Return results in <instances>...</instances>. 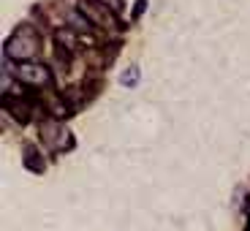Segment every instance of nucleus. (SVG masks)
<instances>
[{
  "label": "nucleus",
  "instance_id": "obj_1",
  "mask_svg": "<svg viewBox=\"0 0 250 231\" xmlns=\"http://www.w3.org/2000/svg\"><path fill=\"white\" fill-rule=\"evenodd\" d=\"M38 52H41V41H38L36 30L30 25H19L6 41V57H11L17 63L33 60Z\"/></svg>",
  "mask_w": 250,
  "mask_h": 231
},
{
  "label": "nucleus",
  "instance_id": "obj_2",
  "mask_svg": "<svg viewBox=\"0 0 250 231\" xmlns=\"http://www.w3.org/2000/svg\"><path fill=\"white\" fill-rule=\"evenodd\" d=\"M38 133H41V142H44L52 152H68L71 147L76 144L74 133H71L57 117L41 120V131H38Z\"/></svg>",
  "mask_w": 250,
  "mask_h": 231
},
{
  "label": "nucleus",
  "instance_id": "obj_3",
  "mask_svg": "<svg viewBox=\"0 0 250 231\" xmlns=\"http://www.w3.org/2000/svg\"><path fill=\"white\" fill-rule=\"evenodd\" d=\"M14 74H17V79L22 84H33V87H49L52 84V71L46 65H41V63L25 60L14 68Z\"/></svg>",
  "mask_w": 250,
  "mask_h": 231
},
{
  "label": "nucleus",
  "instance_id": "obj_4",
  "mask_svg": "<svg viewBox=\"0 0 250 231\" xmlns=\"http://www.w3.org/2000/svg\"><path fill=\"white\" fill-rule=\"evenodd\" d=\"M76 8H79V11L84 14V17L98 27V30H101V27H117V14L109 11L101 0H79V6H76Z\"/></svg>",
  "mask_w": 250,
  "mask_h": 231
},
{
  "label": "nucleus",
  "instance_id": "obj_5",
  "mask_svg": "<svg viewBox=\"0 0 250 231\" xmlns=\"http://www.w3.org/2000/svg\"><path fill=\"white\" fill-rule=\"evenodd\" d=\"M22 163H25V169L33 171V174H44L46 166H49L46 158H44V152L38 150V147H33V144L25 147V152H22Z\"/></svg>",
  "mask_w": 250,
  "mask_h": 231
},
{
  "label": "nucleus",
  "instance_id": "obj_6",
  "mask_svg": "<svg viewBox=\"0 0 250 231\" xmlns=\"http://www.w3.org/2000/svg\"><path fill=\"white\" fill-rule=\"evenodd\" d=\"M139 79H142V68H139V65H128V68L120 74V84H123V87H128V90L136 87Z\"/></svg>",
  "mask_w": 250,
  "mask_h": 231
},
{
  "label": "nucleus",
  "instance_id": "obj_7",
  "mask_svg": "<svg viewBox=\"0 0 250 231\" xmlns=\"http://www.w3.org/2000/svg\"><path fill=\"white\" fill-rule=\"evenodd\" d=\"M101 3L114 14H123V8H125V0H101Z\"/></svg>",
  "mask_w": 250,
  "mask_h": 231
},
{
  "label": "nucleus",
  "instance_id": "obj_8",
  "mask_svg": "<svg viewBox=\"0 0 250 231\" xmlns=\"http://www.w3.org/2000/svg\"><path fill=\"white\" fill-rule=\"evenodd\" d=\"M144 11H147V0H139L136 6H133V17H131V19H133V22H136V19L142 17Z\"/></svg>",
  "mask_w": 250,
  "mask_h": 231
},
{
  "label": "nucleus",
  "instance_id": "obj_9",
  "mask_svg": "<svg viewBox=\"0 0 250 231\" xmlns=\"http://www.w3.org/2000/svg\"><path fill=\"white\" fill-rule=\"evenodd\" d=\"M248 231H250V223H248Z\"/></svg>",
  "mask_w": 250,
  "mask_h": 231
}]
</instances>
